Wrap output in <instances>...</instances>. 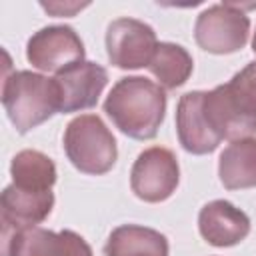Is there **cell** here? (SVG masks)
Returning a JSON list of instances; mask_svg holds the SVG:
<instances>
[{
  "label": "cell",
  "instance_id": "cell-1",
  "mask_svg": "<svg viewBox=\"0 0 256 256\" xmlns=\"http://www.w3.org/2000/svg\"><path fill=\"white\" fill-rule=\"evenodd\" d=\"M104 112L128 138L152 140L166 116V90L144 76H124L108 92Z\"/></svg>",
  "mask_w": 256,
  "mask_h": 256
},
{
  "label": "cell",
  "instance_id": "cell-2",
  "mask_svg": "<svg viewBox=\"0 0 256 256\" xmlns=\"http://www.w3.org/2000/svg\"><path fill=\"white\" fill-rule=\"evenodd\" d=\"M204 114L220 140H242L256 134V60L238 70L226 84L204 92Z\"/></svg>",
  "mask_w": 256,
  "mask_h": 256
},
{
  "label": "cell",
  "instance_id": "cell-3",
  "mask_svg": "<svg viewBox=\"0 0 256 256\" xmlns=\"http://www.w3.org/2000/svg\"><path fill=\"white\" fill-rule=\"evenodd\" d=\"M2 106L16 132L26 134L60 112L56 82L32 70H14L4 76Z\"/></svg>",
  "mask_w": 256,
  "mask_h": 256
},
{
  "label": "cell",
  "instance_id": "cell-4",
  "mask_svg": "<svg viewBox=\"0 0 256 256\" xmlns=\"http://www.w3.org/2000/svg\"><path fill=\"white\" fill-rule=\"evenodd\" d=\"M62 146L70 164L90 176L110 172L118 160V144L98 114H80L64 130Z\"/></svg>",
  "mask_w": 256,
  "mask_h": 256
},
{
  "label": "cell",
  "instance_id": "cell-5",
  "mask_svg": "<svg viewBox=\"0 0 256 256\" xmlns=\"http://www.w3.org/2000/svg\"><path fill=\"white\" fill-rule=\"evenodd\" d=\"M250 36V18L232 2L212 4L196 16L194 40L210 54H234Z\"/></svg>",
  "mask_w": 256,
  "mask_h": 256
},
{
  "label": "cell",
  "instance_id": "cell-6",
  "mask_svg": "<svg viewBox=\"0 0 256 256\" xmlns=\"http://www.w3.org/2000/svg\"><path fill=\"white\" fill-rule=\"evenodd\" d=\"M180 182L178 158L170 148L150 146L138 154L130 170V188L136 198L148 204L168 200Z\"/></svg>",
  "mask_w": 256,
  "mask_h": 256
},
{
  "label": "cell",
  "instance_id": "cell-7",
  "mask_svg": "<svg viewBox=\"0 0 256 256\" xmlns=\"http://www.w3.org/2000/svg\"><path fill=\"white\" fill-rule=\"evenodd\" d=\"M106 54L112 66L120 70L148 68L158 38L150 24L138 18H116L106 28Z\"/></svg>",
  "mask_w": 256,
  "mask_h": 256
},
{
  "label": "cell",
  "instance_id": "cell-8",
  "mask_svg": "<svg viewBox=\"0 0 256 256\" xmlns=\"http://www.w3.org/2000/svg\"><path fill=\"white\" fill-rule=\"evenodd\" d=\"M84 42L72 26L54 24L34 32L26 42V60L40 72H62L84 62Z\"/></svg>",
  "mask_w": 256,
  "mask_h": 256
},
{
  "label": "cell",
  "instance_id": "cell-9",
  "mask_svg": "<svg viewBox=\"0 0 256 256\" xmlns=\"http://www.w3.org/2000/svg\"><path fill=\"white\" fill-rule=\"evenodd\" d=\"M2 256H92V248L74 230L32 226L2 232Z\"/></svg>",
  "mask_w": 256,
  "mask_h": 256
},
{
  "label": "cell",
  "instance_id": "cell-10",
  "mask_svg": "<svg viewBox=\"0 0 256 256\" xmlns=\"http://www.w3.org/2000/svg\"><path fill=\"white\" fill-rule=\"evenodd\" d=\"M54 82L60 96V112H82L98 104V98L108 84V70L98 62L84 60L58 72Z\"/></svg>",
  "mask_w": 256,
  "mask_h": 256
},
{
  "label": "cell",
  "instance_id": "cell-11",
  "mask_svg": "<svg viewBox=\"0 0 256 256\" xmlns=\"http://www.w3.org/2000/svg\"><path fill=\"white\" fill-rule=\"evenodd\" d=\"M54 208L52 190H30L8 184L0 194L2 232H14L42 224Z\"/></svg>",
  "mask_w": 256,
  "mask_h": 256
},
{
  "label": "cell",
  "instance_id": "cell-12",
  "mask_svg": "<svg viewBox=\"0 0 256 256\" xmlns=\"http://www.w3.org/2000/svg\"><path fill=\"white\" fill-rule=\"evenodd\" d=\"M202 98H204V90H192V92L182 94L176 104L178 142L186 152L194 156L210 154L222 142L206 120Z\"/></svg>",
  "mask_w": 256,
  "mask_h": 256
},
{
  "label": "cell",
  "instance_id": "cell-13",
  "mask_svg": "<svg viewBox=\"0 0 256 256\" xmlns=\"http://www.w3.org/2000/svg\"><path fill=\"white\" fill-rule=\"evenodd\" d=\"M198 230L210 246L230 248L250 234V218L228 200H212L198 212Z\"/></svg>",
  "mask_w": 256,
  "mask_h": 256
},
{
  "label": "cell",
  "instance_id": "cell-14",
  "mask_svg": "<svg viewBox=\"0 0 256 256\" xmlns=\"http://www.w3.org/2000/svg\"><path fill=\"white\" fill-rule=\"evenodd\" d=\"M168 238L142 224L116 226L104 244V256H168Z\"/></svg>",
  "mask_w": 256,
  "mask_h": 256
},
{
  "label": "cell",
  "instance_id": "cell-15",
  "mask_svg": "<svg viewBox=\"0 0 256 256\" xmlns=\"http://www.w3.org/2000/svg\"><path fill=\"white\" fill-rule=\"evenodd\" d=\"M218 178L226 190L256 188V138L230 142L218 158Z\"/></svg>",
  "mask_w": 256,
  "mask_h": 256
},
{
  "label": "cell",
  "instance_id": "cell-16",
  "mask_svg": "<svg viewBox=\"0 0 256 256\" xmlns=\"http://www.w3.org/2000/svg\"><path fill=\"white\" fill-rule=\"evenodd\" d=\"M148 70L158 80V86H162L164 90H176L192 76L194 60L182 44L158 42Z\"/></svg>",
  "mask_w": 256,
  "mask_h": 256
},
{
  "label": "cell",
  "instance_id": "cell-17",
  "mask_svg": "<svg viewBox=\"0 0 256 256\" xmlns=\"http://www.w3.org/2000/svg\"><path fill=\"white\" fill-rule=\"evenodd\" d=\"M12 184L30 190H52L56 184V164L40 150H20L10 162Z\"/></svg>",
  "mask_w": 256,
  "mask_h": 256
},
{
  "label": "cell",
  "instance_id": "cell-18",
  "mask_svg": "<svg viewBox=\"0 0 256 256\" xmlns=\"http://www.w3.org/2000/svg\"><path fill=\"white\" fill-rule=\"evenodd\" d=\"M40 6L50 16H56V18H64L66 16V18H70L76 12L84 10L88 6V2H82V4H78V2H40Z\"/></svg>",
  "mask_w": 256,
  "mask_h": 256
},
{
  "label": "cell",
  "instance_id": "cell-19",
  "mask_svg": "<svg viewBox=\"0 0 256 256\" xmlns=\"http://www.w3.org/2000/svg\"><path fill=\"white\" fill-rule=\"evenodd\" d=\"M252 52L256 54V32H254V36H252Z\"/></svg>",
  "mask_w": 256,
  "mask_h": 256
}]
</instances>
